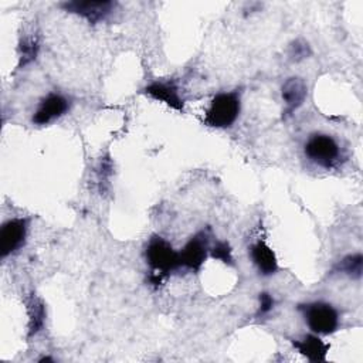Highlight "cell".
Returning a JSON list of instances; mask_svg holds the SVG:
<instances>
[{"label":"cell","mask_w":363,"mask_h":363,"mask_svg":"<svg viewBox=\"0 0 363 363\" xmlns=\"http://www.w3.org/2000/svg\"><path fill=\"white\" fill-rule=\"evenodd\" d=\"M145 258L152 269V279L157 284L162 277H167L180 268L179 252L159 235H153L145 250Z\"/></svg>","instance_id":"obj_1"},{"label":"cell","mask_w":363,"mask_h":363,"mask_svg":"<svg viewBox=\"0 0 363 363\" xmlns=\"http://www.w3.org/2000/svg\"><path fill=\"white\" fill-rule=\"evenodd\" d=\"M241 109L240 94L237 91L220 92L211 101L204 115L206 125L217 129L230 128L238 118Z\"/></svg>","instance_id":"obj_2"},{"label":"cell","mask_w":363,"mask_h":363,"mask_svg":"<svg viewBox=\"0 0 363 363\" xmlns=\"http://www.w3.org/2000/svg\"><path fill=\"white\" fill-rule=\"evenodd\" d=\"M308 328L316 335H330L339 326V313L328 302L316 301L298 306Z\"/></svg>","instance_id":"obj_3"},{"label":"cell","mask_w":363,"mask_h":363,"mask_svg":"<svg viewBox=\"0 0 363 363\" xmlns=\"http://www.w3.org/2000/svg\"><path fill=\"white\" fill-rule=\"evenodd\" d=\"M305 156L323 169H332L340 159V146L326 133H315L305 143Z\"/></svg>","instance_id":"obj_4"},{"label":"cell","mask_w":363,"mask_h":363,"mask_svg":"<svg viewBox=\"0 0 363 363\" xmlns=\"http://www.w3.org/2000/svg\"><path fill=\"white\" fill-rule=\"evenodd\" d=\"M210 251V237L207 231H200L194 234L179 252L180 267L190 271H200Z\"/></svg>","instance_id":"obj_5"},{"label":"cell","mask_w":363,"mask_h":363,"mask_svg":"<svg viewBox=\"0 0 363 363\" xmlns=\"http://www.w3.org/2000/svg\"><path fill=\"white\" fill-rule=\"evenodd\" d=\"M27 237V220L10 218L0 228V257L6 258L20 250Z\"/></svg>","instance_id":"obj_6"},{"label":"cell","mask_w":363,"mask_h":363,"mask_svg":"<svg viewBox=\"0 0 363 363\" xmlns=\"http://www.w3.org/2000/svg\"><path fill=\"white\" fill-rule=\"evenodd\" d=\"M113 1L111 0H75V1H65L61 4V7L65 11L78 14L81 17H84L85 20H88L89 23L95 24L99 23L102 20H105L115 9Z\"/></svg>","instance_id":"obj_7"},{"label":"cell","mask_w":363,"mask_h":363,"mask_svg":"<svg viewBox=\"0 0 363 363\" xmlns=\"http://www.w3.org/2000/svg\"><path fill=\"white\" fill-rule=\"evenodd\" d=\"M69 109V99L61 94H48L45 98H43L33 113V123L35 125H47L62 115L67 113Z\"/></svg>","instance_id":"obj_8"},{"label":"cell","mask_w":363,"mask_h":363,"mask_svg":"<svg viewBox=\"0 0 363 363\" xmlns=\"http://www.w3.org/2000/svg\"><path fill=\"white\" fill-rule=\"evenodd\" d=\"M145 94L156 101H160L177 112H184V101L174 82L169 81H153L145 86Z\"/></svg>","instance_id":"obj_9"},{"label":"cell","mask_w":363,"mask_h":363,"mask_svg":"<svg viewBox=\"0 0 363 363\" xmlns=\"http://www.w3.org/2000/svg\"><path fill=\"white\" fill-rule=\"evenodd\" d=\"M281 94L285 104L284 118H286L291 116L303 104L308 94V86L302 78L292 77L284 82Z\"/></svg>","instance_id":"obj_10"},{"label":"cell","mask_w":363,"mask_h":363,"mask_svg":"<svg viewBox=\"0 0 363 363\" xmlns=\"http://www.w3.org/2000/svg\"><path fill=\"white\" fill-rule=\"evenodd\" d=\"M292 345L309 362H325L329 352V345L325 343L316 333L295 339L292 340Z\"/></svg>","instance_id":"obj_11"},{"label":"cell","mask_w":363,"mask_h":363,"mask_svg":"<svg viewBox=\"0 0 363 363\" xmlns=\"http://www.w3.org/2000/svg\"><path fill=\"white\" fill-rule=\"evenodd\" d=\"M250 257L254 265L258 268L259 274L272 275L278 271V261L275 252L265 241L258 240L257 242H254L250 248Z\"/></svg>","instance_id":"obj_12"},{"label":"cell","mask_w":363,"mask_h":363,"mask_svg":"<svg viewBox=\"0 0 363 363\" xmlns=\"http://www.w3.org/2000/svg\"><path fill=\"white\" fill-rule=\"evenodd\" d=\"M27 316H28V336H34L44 326L45 308L40 298L33 295L27 302Z\"/></svg>","instance_id":"obj_13"},{"label":"cell","mask_w":363,"mask_h":363,"mask_svg":"<svg viewBox=\"0 0 363 363\" xmlns=\"http://www.w3.org/2000/svg\"><path fill=\"white\" fill-rule=\"evenodd\" d=\"M362 265H363V258L362 254H350L346 255L340 262H337V265L335 267V269L337 272L346 274L352 278H360L362 275Z\"/></svg>","instance_id":"obj_14"},{"label":"cell","mask_w":363,"mask_h":363,"mask_svg":"<svg viewBox=\"0 0 363 363\" xmlns=\"http://www.w3.org/2000/svg\"><path fill=\"white\" fill-rule=\"evenodd\" d=\"M18 51H20V65H27L28 62H31L38 52V41L35 35H27L24 38H21L20 45H18Z\"/></svg>","instance_id":"obj_15"},{"label":"cell","mask_w":363,"mask_h":363,"mask_svg":"<svg viewBox=\"0 0 363 363\" xmlns=\"http://www.w3.org/2000/svg\"><path fill=\"white\" fill-rule=\"evenodd\" d=\"M208 254L211 255V258L218 259L224 264H228V265L234 264L233 250L227 241H216L213 245H210Z\"/></svg>","instance_id":"obj_16"},{"label":"cell","mask_w":363,"mask_h":363,"mask_svg":"<svg viewBox=\"0 0 363 363\" xmlns=\"http://www.w3.org/2000/svg\"><path fill=\"white\" fill-rule=\"evenodd\" d=\"M288 54H289L291 60L301 61L311 54V48H309L308 43H305L303 40H295L294 43H291Z\"/></svg>","instance_id":"obj_17"},{"label":"cell","mask_w":363,"mask_h":363,"mask_svg":"<svg viewBox=\"0 0 363 363\" xmlns=\"http://www.w3.org/2000/svg\"><path fill=\"white\" fill-rule=\"evenodd\" d=\"M274 303H275V301L271 296V294H268V292L259 294V306H258V311H257V316L268 315L272 311Z\"/></svg>","instance_id":"obj_18"},{"label":"cell","mask_w":363,"mask_h":363,"mask_svg":"<svg viewBox=\"0 0 363 363\" xmlns=\"http://www.w3.org/2000/svg\"><path fill=\"white\" fill-rule=\"evenodd\" d=\"M38 362H41V363H43V362H52V359L48 357V356H44V357H41Z\"/></svg>","instance_id":"obj_19"}]
</instances>
